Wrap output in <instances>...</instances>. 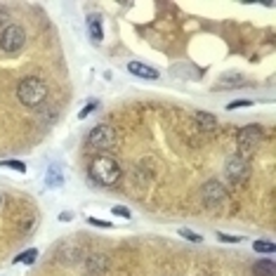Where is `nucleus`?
I'll use <instances>...</instances> for the list:
<instances>
[{
	"label": "nucleus",
	"mask_w": 276,
	"mask_h": 276,
	"mask_svg": "<svg viewBox=\"0 0 276 276\" xmlns=\"http://www.w3.org/2000/svg\"><path fill=\"white\" fill-rule=\"evenodd\" d=\"M17 97L24 106H28V109L40 106L42 102L48 100V85L42 83L38 76H26L17 88Z\"/></svg>",
	"instance_id": "nucleus-1"
},
{
	"label": "nucleus",
	"mask_w": 276,
	"mask_h": 276,
	"mask_svg": "<svg viewBox=\"0 0 276 276\" xmlns=\"http://www.w3.org/2000/svg\"><path fill=\"white\" fill-rule=\"evenodd\" d=\"M90 177L94 182H100L102 186H114V184H118V180H120V168H118V163L114 158H109V156H100V158L92 160Z\"/></svg>",
	"instance_id": "nucleus-2"
},
{
	"label": "nucleus",
	"mask_w": 276,
	"mask_h": 276,
	"mask_svg": "<svg viewBox=\"0 0 276 276\" xmlns=\"http://www.w3.org/2000/svg\"><path fill=\"white\" fill-rule=\"evenodd\" d=\"M262 142V128L260 126H246L238 132V140H236V146H238V156L243 158H250L255 149Z\"/></svg>",
	"instance_id": "nucleus-3"
},
{
	"label": "nucleus",
	"mask_w": 276,
	"mask_h": 276,
	"mask_svg": "<svg viewBox=\"0 0 276 276\" xmlns=\"http://www.w3.org/2000/svg\"><path fill=\"white\" fill-rule=\"evenodd\" d=\"M24 42H26V31L19 24L8 26V28L0 34V50L2 52H10V54H12V52H19L24 48Z\"/></svg>",
	"instance_id": "nucleus-4"
},
{
	"label": "nucleus",
	"mask_w": 276,
	"mask_h": 276,
	"mask_svg": "<svg viewBox=\"0 0 276 276\" xmlns=\"http://www.w3.org/2000/svg\"><path fill=\"white\" fill-rule=\"evenodd\" d=\"M224 172H226V177H229V182L243 184L246 180H248V175H250V163H248V158H243V156L234 154V156L226 158Z\"/></svg>",
	"instance_id": "nucleus-5"
},
{
	"label": "nucleus",
	"mask_w": 276,
	"mask_h": 276,
	"mask_svg": "<svg viewBox=\"0 0 276 276\" xmlns=\"http://www.w3.org/2000/svg\"><path fill=\"white\" fill-rule=\"evenodd\" d=\"M116 142V130L111 126H97L90 132V146L94 149H111Z\"/></svg>",
	"instance_id": "nucleus-6"
},
{
	"label": "nucleus",
	"mask_w": 276,
	"mask_h": 276,
	"mask_svg": "<svg viewBox=\"0 0 276 276\" xmlns=\"http://www.w3.org/2000/svg\"><path fill=\"white\" fill-rule=\"evenodd\" d=\"M222 201H224V189L218 180H210L203 184V203L208 208H218V206H222Z\"/></svg>",
	"instance_id": "nucleus-7"
},
{
	"label": "nucleus",
	"mask_w": 276,
	"mask_h": 276,
	"mask_svg": "<svg viewBox=\"0 0 276 276\" xmlns=\"http://www.w3.org/2000/svg\"><path fill=\"white\" fill-rule=\"evenodd\" d=\"M128 71H130L132 76H137V78H146V80H158L160 78L158 68L146 66V64H142V62H130V64H128Z\"/></svg>",
	"instance_id": "nucleus-8"
},
{
	"label": "nucleus",
	"mask_w": 276,
	"mask_h": 276,
	"mask_svg": "<svg viewBox=\"0 0 276 276\" xmlns=\"http://www.w3.org/2000/svg\"><path fill=\"white\" fill-rule=\"evenodd\" d=\"M88 34H90L92 42L100 45L102 38H104V28H102V17L100 14H90L88 17Z\"/></svg>",
	"instance_id": "nucleus-9"
},
{
	"label": "nucleus",
	"mask_w": 276,
	"mask_h": 276,
	"mask_svg": "<svg viewBox=\"0 0 276 276\" xmlns=\"http://www.w3.org/2000/svg\"><path fill=\"white\" fill-rule=\"evenodd\" d=\"M252 274L255 276H276V264L272 260H260V262H255V267H252Z\"/></svg>",
	"instance_id": "nucleus-10"
},
{
	"label": "nucleus",
	"mask_w": 276,
	"mask_h": 276,
	"mask_svg": "<svg viewBox=\"0 0 276 276\" xmlns=\"http://www.w3.org/2000/svg\"><path fill=\"white\" fill-rule=\"evenodd\" d=\"M45 182H48V186H52V189L62 186V184H64V175H62V170H59L57 166H50V168H48V172H45Z\"/></svg>",
	"instance_id": "nucleus-11"
},
{
	"label": "nucleus",
	"mask_w": 276,
	"mask_h": 276,
	"mask_svg": "<svg viewBox=\"0 0 276 276\" xmlns=\"http://www.w3.org/2000/svg\"><path fill=\"white\" fill-rule=\"evenodd\" d=\"M196 123H198L203 130H208V132L218 130V118L212 116V114H206V111H198V114H196Z\"/></svg>",
	"instance_id": "nucleus-12"
},
{
	"label": "nucleus",
	"mask_w": 276,
	"mask_h": 276,
	"mask_svg": "<svg viewBox=\"0 0 276 276\" xmlns=\"http://www.w3.org/2000/svg\"><path fill=\"white\" fill-rule=\"evenodd\" d=\"M243 83H246V80H243V76L241 74H234V71H232V74H224L218 80L220 88H238V85H243Z\"/></svg>",
	"instance_id": "nucleus-13"
},
{
	"label": "nucleus",
	"mask_w": 276,
	"mask_h": 276,
	"mask_svg": "<svg viewBox=\"0 0 276 276\" xmlns=\"http://www.w3.org/2000/svg\"><path fill=\"white\" fill-rule=\"evenodd\" d=\"M36 260H38V250H36V248H28V250H24L22 255H17L14 262H22V264H34Z\"/></svg>",
	"instance_id": "nucleus-14"
},
{
	"label": "nucleus",
	"mask_w": 276,
	"mask_h": 276,
	"mask_svg": "<svg viewBox=\"0 0 276 276\" xmlns=\"http://www.w3.org/2000/svg\"><path fill=\"white\" fill-rule=\"evenodd\" d=\"M106 267V260L102 258V255H92L90 260H88V272H102V269Z\"/></svg>",
	"instance_id": "nucleus-15"
},
{
	"label": "nucleus",
	"mask_w": 276,
	"mask_h": 276,
	"mask_svg": "<svg viewBox=\"0 0 276 276\" xmlns=\"http://www.w3.org/2000/svg\"><path fill=\"white\" fill-rule=\"evenodd\" d=\"M252 248H255V252H267V255H272L276 250V246L272 241H255Z\"/></svg>",
	"instance_id": "nucleus-16"
},
{
	"label": "nucleus",
	"mask_w": 276,
	"mask_h": 276,
	"mask_svg": "<svg viewBox=\"0 0 276 276\" xmlns=\"http://www.w3.org/2000/svg\"><path fill=\"white\" fill-rule=\"evenodd\" d=\"M0 168H10V170H17V172H22V175L26 172V166L22 163V160H0Z\"/></svg>",
	"instance_id": "nucleus-17"
},
{
	"label": "nucleus",
	"mask_w": 276,
	"mask_h": 276,
	"mask_svg": "<svg viewBox=\"0 0 276 276\" xmlns=\"http://www.w3.org/2000/svg\"><path fill=\"white\" fill-rule=\"evenodd\" d=\"M180 236H182V238H186V241H192V243H203V236L194 234L192 229H180Z\"/></svg>",
	"instance_id": "nucleus-18"
},
{
	"label": "nucleus",
	"mask_w": 276,
	"mask_h": 276,
	"mask_svg": "<svg viewBox=\"0 0 276 276\" xmlns=\"http://www.w3.org/2000/svg\"><path fill=\"white\" fill-rule=\"evenodd\" d=\"M88 224H94V226H100V229H111V222H106V220H97V218H90L88 215Z\"/></svg>",
	"instance_id": "nucleus-19"
},
{
	"label": "nucleus",
	"mask_w": 276,
	"mask_h": 276,
	"mask_svg": "<svg viewBox=\"0 0 276 276\" xmlns=\"http://www.w3.org/2000/svg\"><path fill=\"white\" fill-rule=\"evenodd\" d=\"M252 102L250 100H236V102H229L226 104V111H232V109H241V106H250Z\"/></svg>",
	"instance_id": "nucleus-20"
},
{
	"label": "nucleus",
	"mask_w": 276,
	"mask_h": 276,
	"mask_svg": "<svg viewBox=\"0 0 276 276\" xmlns=\"http://www.w3.org/2000/svg\"><path fill=\"white\" fill-rule=\"evenodd\" d=\"M111 210H114V215H118V218H126V220L132 218V212H130L128 208H123V206H114Z\"/></svg>",
	"instance_id": "nucleus-21"
},
{
	"label": "nucleus",
	"mask_w": 276,
	"mask_h": 276,
	"mask_svg": "<svg viewBox=\"0 0 276 276\" xmlns=\"http://www.w3.org/2000/svg\"><path fill=\"white\" fill-rule=\"evenodd\" d=\"M97 109V102H90V104H85L83 106V111H80V114H78V118H88L92 114V111Z\"/></svg>",
	"instance_id": "nucleus-22"
},
{
	"label": "nucleus",
	"mask_w": 276,
	"mask_h": 276,
	"mask_svg": "<svg viewBox=\"0 0 276 276\" xmlns=\"http://www.w3.org/2000/svg\"><path fill=\"white\" fill-rule=\"evenodd\" d=\"M218 238H220V241H224V243H241V236H232V234H222V232H220V234H218Z\"/></svg>",
	"instance_id": "nucleus-23"
},
{
	"label": "nucleus",
	"mask_w": 276,
	"mask_h": 276,
	"mask_svg": "<svg viewBox=\"0 0 276 276\" xmlns=\"http://www.w3.org/2000/svg\"><path fill=\"white\" fill-rule=\"evenodd\" d=\"M59 220H62V222H71V220H74V212H68V210H64V212L59 215Z\"/></svg>",
	"instance_id": "nucleus-24"
},
{
	"label": "nucleus",
	"mask_w": 276,
	"mask_h": 276,
	"mask_svg": "<svg viewBox=\"0 0 276 276\" xmlns=\"http://www.w3.org/2000/svg\"><path fill=\"white\" fill-rule=\"evenodd\" d=\"M5 19H8V10H5V8H2V5H0V24H2Z\"/></svg>",
	"instance_id": "nucleus-25"
},
{
	"label": "nucleus",
	"mask_w": 276,
	"mask_h": 276,
	"mask_svg": "<svg viewBox=\"0 0 276 276\" xmlns=\"http://www.w3.org/2000/svg\"><path fill=\"white\" fill-rule=\"evenodd\" d=\"M0 203H2V196H0Z\"/></svg>",
	"instance_id": "nucleus-26"
}]
</instances>
